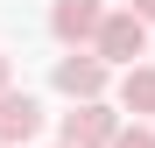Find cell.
I'll return each instance as SVG.
<instances>
[{
  "label": "cell",
  "mask_w": 155,
  "mask_h": 148,
  "mask_svg": "<svg viewBox=\"0 0 155 148\" xmlns=\"http://www.w3.org/2000/svg\"><path fill=\"white\" fill-rule=\"evenodd\" d=\"M92 57L106 64V71H113V64L134 71V64L148 57V21H141V14H127V7L106 14V21H99V35H92Z\"/></svg>",
  "instance_id": "obj_1"
},
{
  "label": "cell",
  "mask_w": 155,
  "mask_h": 148,
  "mask_svg": "<svg viewBox=\"0 0 155 148\" xmlns=\"http://www.w3.org/2000/svg\"><path fill=\"white\" fill-rule=\"evenodd\" d=\"M57 92L64 99H78V106H92V99H106V85H113V71L92 57V49H71V57H57Z\"/></svg>",
  "instance_id": "obj_2"
},
{
  "label": "cell",
  "mask_w": 155,
  "mask_h": 148,
  "mask_svg": "<svg viewBox=\"0 0 155 148\" xmlns=\"http://www.w3.org/2000/svg\"><path fill=\"white\" fill-rule=\"evenodd\" d=\"M113 134H120V113L92 99V106L64 113V134H57V148H113Z\"/></svg>",
  "instance_id": "obj_3"
},
{
  "label": "cell",
  "mask_w": 155,
  "mask_h": 148,
  "mask_svg": "<svg viewBox=\"0 0 155 148\" xmlns=\"http://www.w3.org/2000/svg\"><path fill=\"white\" fill-rule=\"evenodd\" d=\"M99 21H106V0H57V7H49V35L64 49H85L99 35Z\"/></svg>",
  "instance_id": "obj_4"
},
{
  "label": "cell",
  "mask_w": 155,
  "mask_h": 148,
  "mask_svg": "<svg viewBox=\"0 0 155 148\" xmlns=\"http://www.w3.org/2000/svg\"><path fill=\"white\" fill-rule=\"evenodd\" d=\"M42 134V106H35V99L28 92H0V148H21V141H35Z\"/></svg>",
  "instance_id": "obj_5"
},
{
  "label": "cell",
  "mask_w": 155,
  "mask_h": 148,
  "mask_svg": "<svg viewBox=\"0 0 155 148\" xmlns=\"http://www.w3.org/2000/svg\"><path fill=\"white\" fill-rule=\"evenodd\" d=\"M120 113H155V64H134V71H120Z\"/></svg>",
  "instance_id": "obj_6"
},
{
  "label": "cell",
  "mask_w": 155,
  "mask_h": 148,
  "mask_svg": "<svg viewBox=\"0 0 155 148\" xmlns=\"http://www.w3.org/2000/svg\"><path fill=\"white\" fill-rule=\"evenodd\" d=\"M113 148H155V127H148V120H141V127H120Z\"/></svg>",
  "instance_id": "obj_7"
},
{
  "label": "cell",
  "mask_w": 155,
  "mask_h": 148,
  "mask_svg": "<svg viewBox=\"0 0 155 148\" xmlns=\"http://www.w3.org/2000/svg\"><path fill=\"white\" fill-rule=\"evenodd\" d=\"M127 14H141L148 28H155V0H127Z\"/></svg>",
  "instance_id": "obj_8"
},
{
  "label": "cell",
  "mask_w": 155,
  "mask_h": 148,
  "mask_svg": "<svg viewBox=\"0 0 155 148\" xmlns=\"http://www.w3.org/2000/svg\"><path fill=\"white\" fill-rule=\"evenodd\" d=\"M7 71H14V64H7V57H0V92H7Z\"/></svg>",
  "instance_id": "obj_9"
}]
</instances>
